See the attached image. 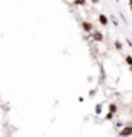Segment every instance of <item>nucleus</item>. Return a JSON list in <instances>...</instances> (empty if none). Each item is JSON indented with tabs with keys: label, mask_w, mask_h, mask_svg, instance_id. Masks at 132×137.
<instances>
[{
	"label": "nucleus",
	"mask_w": 132,
	"mask_h": 137,
	"mask_svg": "<svg viewBox=\"0 0 132 137\" xmlns=\"http://www.w3.org/2000/svg\"><path fill=\"white\" fill-rule=\"evenodd\" d=\"M131 136H132V125L124 126V128L120 131V137H131Z\"/></svg>",
	"instance_id": "obj_1"
},
{
	"label": "nucleus",
	"mask_w": 132,
	"mask_h": 137,
	"mask_svg": "<svg viewBox=\"0 0 132 137\" xmlns=\"http://www.w3.org/2000/svg\"><path fill=\"white\" fill-rule=\"evenodd\" d=\"M82 28H83V31L84 33H92L94 31V26H92V23L91 22H82Z\"/></svg>",
	"instance_id": "obj_2"
},
{
	"label": "nucleus",
	"mask_w": 132,
	"mask_h": 137,
	"mask_svg": "<svg viewBox=\"0 0 132 137\" xmlns=\"http://www.w3.org/2000/svg\"><path fill=\"white\" fill-rule=\"evenodd\" d=\"M91 37H92L95 42H103V34H101L100 31H94V33L91 34Z\"/></svg>",
	"instance_id": "obj_3"
},
{
	"label": "nucleus",
	"mask_w": 132,
	"mask_h": 137,
	"mask_svg": "<svg viewBox=\"0 0 132 137\" xmlns=\"http://www.w3.org/2000/svg\"><path fill=\"white\" fill-rule=\"evenodd\" d=\"M98 22L101 23V25H103V26H106V25L109 23V18L106 17L104 14H100V16H98Z\"/></svg>",
	"instance_id": "obj_4"
},
{
	"label": "nucleus",
	"mask_w": 132,
	"mask_h": 137,
	"mask_svg": "<svg viewBox=\"0 0 132 137\" xmlns=\"http://www.w3.org/2000/svg\"><path fill=\"white\" fill-rule=\"evenodd\" d=\"M114 45H115L117 51H121V49H123V45H121V42H120V40H115V43H114Z\"/></svg>",
	"instance_id": "obj_5"
},
{
	"label": "nucleus",
	"mask_w": 132,
	"mask_h": 137,
	"mask_svg": "<svg viewBox=\"0 0 132 137\" xmlns=\"http://www.w3.org/2000/svg\"><path fill=\"white\" fill-rule=\"evenodd\" d=\"M109 113H112V114L117 113V105L115 103H111V105H109Z\"/></svg>",
	"instance_id": "obj_6"
},
{
	"label": "nucleus",
	"mask_w": 132,
	"mask_h": 137,
	"mask_svg": "<svg viewBox=\"0 0 132 137\" xmlns=\"http://www.w3.org/2000/svg\"><path fill=\"white\" fill-rule=\"evenodd\" d=\"M74 5H77V6H83V5H86V0H74Z\"/></svg>",
	"instance_id": "obj_7"
},
{
	"label": "nucleus",
	"mask_w": 132,
	"mask_h": 137,
	"mask_svg": "<svg viewBox=\"0 0 132 137\" xmlns=\"http://www.w3.org/2000/svg\"><path fill=\"white\" fill-rule=\"evenodd\" d=\"M126 63L129 66H132V55H126Z\"/></svg>",
	"instance_id": "obj_8"
},
{
	"label": "nucleus",
	"mask_w": 132,
	"mask_h": 137,
	"mask_svg": "<svg viewBox=\"0 0 132 137\" xmlns=\"http://www.w3.org/2000/svg\"><path fill=\"white\" fill-rule=\"evenodd\" d=\"M95 113H97V114L101 113V105H97V106H95Z\"/></svg>",
	"instance_id": "obj_9"
},
{
	"label": "nucleus",
	"mask_w": 132,
	"mask_h": 137,
	"mask_svg": "<svg viewBox=\"0 0 132 137\" xmlns=\"http://www.w3.org/2000/svg\"><path fill=\"white\" fill-rule=\"evenodd\" d=\"M111 22H112V23H114L115 26H117V25H118V22H117V18L114 17V16H111Z\"/></svg>",
	"instance_id": "obj_10"
},
{
	"label": "nucleus",
	"mask_w": 132,
	"mask_h": 137,
	"mask_svg": "<svg viewBox=\"0 0 132 137\" xmlns=\"http://www.w3.org/2000/svg\"><path fill=\"white\" fill-rule=\"evenodd\" d=\"M112 117H114V114H112V113H109V114L106 116V119H108V120H111V119H112Z\"/></svg>",
	"instance_id": "obj_11"
},
{
	"label": "nucleus",
	"mask_w": 132,
	"mask_h": 137,
	"mask_svg": "<svg viewBox=\"0 0 132 137\" xmlns=\"http://www.w3.org/2000/svg\"><path fill=\"white\" fill-rule=\"evenodd\" d=\"M100 0H92V3H98Z\"/></svg>",
	"instance_id": "obj_12"
},
{
	"label": "nucleus",
	"mask_w": 132,
	"mask_h": 137,
	"mask_svg": "<svg viewBox=\"0 0 132 137\" xmlns=\"http://www.w3.org/2000/svg\"><path fill=\"white\" fill-rule=\"evenodd\" d=\"M129 5H131V9H132V3H129Z\"/></svg>",
	"instance_id": "obj_13"
},
{
	"label": "nucleus",
	"mask_w": 132,
	"mask_h": 137,
	"mask_svg": "<svg viewBox=\"0 0 132 137\" xmlns=\"http://www.w3.org/2000/svg\"><path fill=\"white\" fill-rule=\"evenodd\" d=\"M129 3H132V0H129Z\"/></svg>",
	"instance_id": "obj_14"
},
{
	"label": "nucleus",
	"mask_w": 132,
	"mask_h": 137,
	"mask_svg": "<svg viewBox=\"0 0 132 137\" xmlns=\"http://www.w3.org/2000/svg\"><path fill=\"white\" fill-rule=\"evenodd\" d=\"M117 2H118V0H117Z\"/></svg>",
	"instance_id": "obj_15"
}]
</instances>
